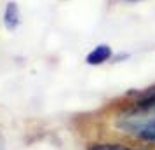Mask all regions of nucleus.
Instances as JSON below:
<instances>
[{
	"label": "nucleus",
	"instance_id": "nucleus-1",
	"mask_svg": "<svg viewBox=\"0 0 155 150\" xmlns=\"http://www.w3.org/2000/svg\"><path fill=\"white\" fill-rule=\"evenodd\" d=\"M21 23V12L16 2H7V5L4 9V25L9 32H14Z\"/></svg>",
	"mask_w": 155,
	"mask_h": 150
},
{
	"label": "nucleus",
	"instance_id": "nucleus-2",
	"mask_svg": "<svg viewBox=\"0 0 155 150\" xmlns=\"http://www.w3.org/2000/svg\"><path fill=\"white\" fill-rule=\"evenodd\" d=\"M110 58H112V47L106 45V44H99V45H96V47L87 54L85 61H87V65L98 66V65H103L105 61H108Z\"/></svg>",
	"mask_w": 155,
	"mask_h": 150
},
{
	"label": "nucleus",
	"instance_id": "nucleus-3",
	"mask_svg": "<svg viewBox=\"0 0 155 150\" xmlns=\"http://www.w3.org/2000/svg\"><path fill=\"white\" fill-rule=\"evenodd\" d=\"M89 150H138V148H129L119 143H94L89 147Z\"/></svg>",
	"mask_w": 155,
	"mask_h": 150
}]
</instances>
